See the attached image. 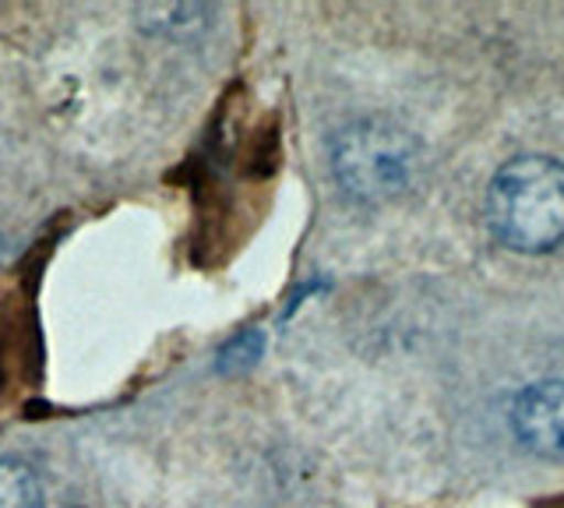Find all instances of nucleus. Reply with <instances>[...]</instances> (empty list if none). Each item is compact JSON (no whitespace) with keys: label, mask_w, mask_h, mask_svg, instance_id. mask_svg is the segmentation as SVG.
<instances>
[{"label":"nucleus","mask_w":564,"mask_h":508,"mask_svg":"<svg viewBox=\"0 0 564 508\" xmlns=\"http://www.w3.org/2000/svg\"><path fill=\"white\" fill-rule=\"evenodd\" d=\"M420 173L423 145L399 120L360 117L332 138V177L357 205H381L405 195Z\"/></svg>","instance_id":"nucleus-1"},{"label":"nucleus","mask_w":564,"mask_h":508,"mask_svg":"<svg viewBox=\"0 0 564 508\" xmlns=\"http://www.w3.org/2000/svg\"><path fill=\"white\" fill-rule=\"evenodd\" d=\"M138 25L141 32H152V36H170V40H184L194 32L208 29V14L212 8L205 4H138Z\"/></svg>","instance_id":"nucleus-4"},{"label":"nucleus","mask_w":564,"mask_h":508,"mask_svg":"<svg viewBox=\"0 0 564 508\" xmlns=\"http://www.w3.org/2000/svg\"><path fill=\"white\" fill-rule=\"evenodd\" d=\"M511 431L540 460L564 463V381H536L511 402Z\"/></svg>","instance_id":"nucleus-3"},{"label":"nucleus","mask_w":564,"mask_h":508,"mask_svg":"<svg viewBox=\"0 0 564 508\" xmlns=\"http://www.w3.org/2000/svg\"><path fill=\"white\" fill-rule=\"evenodd\" d=\"M487 219L511 251H554L564 240V163L551 155L505 163L487 191Z\"/></svg>","instance_id":"nucleus-2"},{"label":"nucleus","mask_w":564,"mask_h":508,"mask_svg":"<svg viewBox=\"0 0 564 508\" xmlns=\"http://www.w3.org/2000/svg\"><path fill=\"white\" fill-rule=\"evenodd\" d=\"M261 349H264L261 332H240L234 343L223 346L219 367H223V371H240V367H251L261 357Z\"/></svg>","instance_id":"nucleus-6"},{"label":"nucleus","mask_w":564,"mask_h":508,"mask_svg":"<svg viewBox=\"0 0 564 508\" xmlns=\"http://www.w3.org/2000/svg\"><path fill=\"white\" fill-rule=\"evenodd\" d=\"M0 508H43V484L18 455H0Z\"/></svg>","instance_id":"nucleus-5"}]
</instances>
